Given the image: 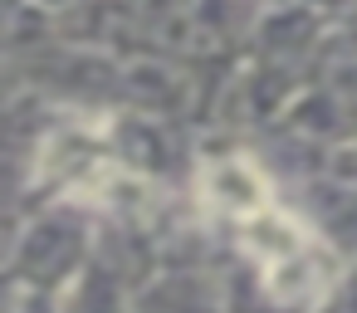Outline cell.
I'll list each match as a JSON object with an SVG mask.
<instances>
[{
	"label": "cell",
	"mask_w": 357,
	"mask_h": 313,
	"mask_svg": "<svg viewBox=\"0 0 357 313\" xmlns=\"http://www.w3.org/2000/svg\"><path fill=\"white\" fill-rule=\"evenodd\" d=\"M206 201L225 215L240 250L259 264L264 289L279 303H318L323 298V289L337 274L328 245H318L298 220H289L279 211L269 181L245 157H225V162L206 167Z\"/></svg>",
	"instance_id": "cell-1"
}]
</instances>
